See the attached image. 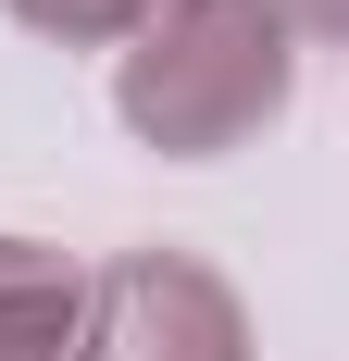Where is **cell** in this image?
Instances as JSON below:
<instances>
[{
  "label": "cell",
  "instance_id": "1",
  "mask_svg": "<svg viewBox=\"0 0 349 361\" xmlns=\"http://www.w3.org/2000/svg\"><path fill=\"white\" fill-rule=\"evenodd\" d=\"M287 100V25L262 0H174L125 63V112L162 149H225Z\"/></svg>",
  "mask_w": 349,
  "mask_h": 361
},
{
  "label": "cell",
  "instance_id": "2",
  "mask_svg": "<svg viewBox=\"0 0 349 361\" xmlns=\"http://www.w3.org/2000/svg\"><path fill=\"white\" fill-rule=\"evenodd\" d=\"M75 361H237V299L200 262H125L88 287Z\"/></svg>",
  "mask_w": 349,
  "mask_h": 361
},
{
  "label": "cell",
  "instance_id": "3",
  "mask_svg": "<svg viewBox=\"0 0 349 361\" xmlns=\"http://www.w3.org/2000/svg\"><path fill=\"white\" fill-rule=\"evenodd\" d=\"M63 336H75V287H63V262L0 250V361H63Z\"/></svg>",
  "mask_w": 349,
  "mask_h": 361
},
{
  "label": "cell",
  "instance_id": "4",
  "mask_svg": "<svg viewBox=\"0 0 349 361\" xmlns=\"http://www.w3.org/2000/svg\"><path fill=\"white\" fill-rule=\"evenodd\" d=\"M25 25H50V37H112V25H138L150 0H13Z\"/></svg>",
  "mask_w": 349,
  "mask_h": 361
},
{
  "label": "cell",
  "instance_id": "5",
  "mask_svg": "<svg viewBox=\"0 0 349 361\" xmlns=\"http://www.w3.org/2000/svg\"><path fill=\"white\" fill-rule=\"evenodd\" d=\"M287 25H312V37H349V0H287Z\"/></svg>",
  "mask_w": 349,
  "mask_h": 361
}]
</instances>
